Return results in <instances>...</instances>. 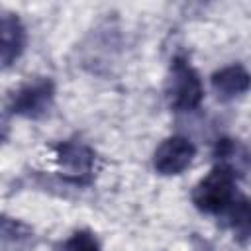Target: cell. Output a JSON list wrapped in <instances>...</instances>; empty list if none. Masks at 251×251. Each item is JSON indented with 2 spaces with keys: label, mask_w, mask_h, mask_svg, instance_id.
<instances>
[{
  "label": "cell",
  "mask_w": 251,
  "mask_h": 251,
  "mask_svg": "<svg viewBox=\"0 0 251 251\" xmlns=\"http://www.w3.org/2000/svg\"><path fill=\"white\" fill-rule=\"evenodd\" d=\"M237 178L239 176L231 169L216 163L214 169L194 186L192 190L194 206L204 214L224 216L239 198Z\"/></svg>",
  "instance_id": "obj_1"
},
{
  "label": "cell",
  "mask_w": 251,
  "mask_h": 251,
  "mask_svg": "<svg viewBox=\"0 0 251 251\" xmlns=\"http://www.w3.org/2000/svg\"><path fill=\"white\" fill-rule=\"evenodd\" d=\"M165 92L175 112H192L202 104L204 84L198 71L188 61V57L184 55L173 57Z\"/></svg>",
  "instance_id": "obj_2"
},
{
  "label": "cell",
  "mask_w": 251,
  "mask_h": 251,
  "mask_svg": "<svg viewBox=\"0 0 251 251\" xmlns=\"http://www.w3.org/2000/svg\"><path fill=\"white\" fill-rule=\"evenodd\" d=\"M55 102V84L47 76L24 82L10 96L8 110L25 120H39L49 114Z\"/></svg>",
  "instance_id": "obj_3"
},
{
  "label": "cell",
  "mask_w": 251,
  "mask_h": 251,
  "mask_svg": "<svg viewBox=\"0 0 251 251\" xmlns=\"http://www.w3.org/2000/svg\"><path fill=\"white\" fill-rule=\"evenodd\" d=\"M196 157V145L184 135L167 137L153 153V167L159 175L175 176L186 171Z\"/></svg>",
  "instance_id": "obj_4"
},
{
  "label": "cell",
  "mask_w": 251,
  "mask_h": 251,
  "mask_svg": "<svg viewBox=\"0 0 251 251\" xmlns=\"http://www.w3.org/2000/svg\"><path fill=\"white\" fill-rule=\"evenodd\" d=\"M55 161L67 178L78 182L90 178L94 171L96 155L86 143L69 139V141H61L55 147Z\"/></svg>",
  "instance_id": "obj_5"
},
{
  "label": "cell",
  "mask_w": 251,
  "mask_h": 251,
  "mask_svg": "<svg viewBox=\"0 0 251 251\" xmlns=\"http://www.w3.org/2000/svg\"><path fill=\"white\" fill-rule=\"evenodd\" d=\"M27 31L22 18L14 12L0 14V69L12 67L25 51Z\"/></svg>",
  "instance_id": "obj_6"
},
{
  "label": "cell",
  "mask_w": 251,
  "mask_h": 251,
  "mask_svg": "<svg viewBox=\"0 0 251 251\" xmlns=\"http://www.w3.org/2000/svg\"><path fill=\"white\" fill-rule=\"evenodd\" d=\"M210 82H212V88H214V92L220 100L231 102V100L241 98V96L247 94L251 76H249V71L243 65L233 63V65L218 69L212 75Z\"/></svg>",
  "instance_id": "obj_7"
},
{
  "label": "cell",
  "mask_w": 251,
  "mask_h": 251,
  "mask_svg": "<svg viewBox=\"0 0 251 251\" xmlns=\"http://www.w3.org/2000/svg\"><path fill=\"white\" fill-rule=\"evenodd\" d=\"M35 231L25 222L0 214V251H31Z\"/></svg>",
  "instance_id": "obj_8"
},
{
  "label": "cell",
  "mask_w": 251,
  "mask_h": 251,
  "mask_svg": "<svg viewBox=\"0 0 251 251\" xmlns=\"http://www.w3.org/2000/svg\"><path fill=\"white\" fill-rule=\"evenodd\" d=\"M214 155L218 159V165L231 169L237 176L247 171V151L237 139H220Z\"/></svg>",
  "instance_id": "obj_9"
},
{
  "label": "cell",
  "mask_w": 251,
  "mask_h": 251,
  "mask_svg": "<svg viewBox=\"0 0 251 251\" xmlns=\"http://www.w3.org/2000/svg\"><path fill=\"white\" fill-rule=\"evenodd\" d=\"M227 226L235 231V235L239 237H247L249 235V224H251V210H249V200L247 196L239 194V198L233 202V206L224 214Z\"/></svg>",
  "instance_id": "obj_10"
},
{
  "label": "cell",
  "mask_w": 251,
  "mask_h": 251,
  "mask_svg": "<svg viewBox=\"0 0 251 251\" xmlns=\"http://www.w3.org/2000/svg\"><path fill=\"white\" fill-rule=\"evenodd\" d=\"M55 251H102L96 235L88 229H78L71 233L65 241H61Z\"/></svg>",
  "instance_id": "obj_11"
},
{
  "label": "cell",
  "mask_w": 251,
  "mask_h": 251,
  "mask_svg": "<svg viewBox=\"0 0 251 251\" xmlns=\"http://www.w3.org/2000/svg\"><path fill=\"white\" fill-rule=\"evenodd\" d=\"M8 133H10V126H8V122H6V120H2V118H0V145L8 139Z\"/></svg>",
  "instance_id": "obj_12"
}]
</instances>
